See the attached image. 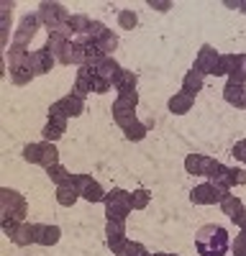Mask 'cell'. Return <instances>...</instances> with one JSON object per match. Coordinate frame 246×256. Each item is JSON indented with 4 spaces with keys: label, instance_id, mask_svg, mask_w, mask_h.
Returning a JSON list of instances; mask_svg holds the SVG:
<instances>
[{
    "label": "cell",
    "instance_id": "3957f363",
    "mask_svg": "<svg viewBox=\"0 0 246 256\" xmlns=\"http://www.w3.org/2000/svg\"><path fill=\"white\" fill-rule=\"evenodd\" d=\"M82 38L90 41V44H95V49L100 52V56H110V52L118 49V36L106 24H100V20H92L88 34L82 36Z\"/></svg>",
    "mask_w": 246,
    "mask_h": 256
},
{
    "label": "cell",
    "instance_id": "74e56055",
    "mask_svg": "<svg viewBox=\"0 0 246 256\" xmlns=\"http://www.w3.org/2000/svg\"><path fill=\"white\" fill-rule=\"evenodd\" d=\"M24 159H26L28 164H38V162H41V144H28V146L24 148Z\"/></svg>",
    "mask_w": 246,
    "mask_h": 256
},
{
    "label": "cell",
    "instance_id": "1f68e13d",
    "mask_svg": "<svg viewBox=\"0 0 246 256\" xmlns=\"http://www.w3.org/2000/svg\"><path fill=\"white\" fill-rule=\"evenodd\" d=\"M90 24H92V20H90L88 16H77V13H72V16L67 18V26L72 28V34H80V36H85V34H88Z\"/></svg>",
    "mask_w": 246,
    "mask_h": 256
},
{
    "label": "cell",
    "instance_id": "6da1fadb",
    "mask_svg": "<svg viewBox=\"0 0 246 256\" xmlns=\"http://www.w3.org/2000/svg\"><path fill=\"white\" fill-rule=\"evenodd\" d=\"M195 248H198L200 256H226L231 248L228 230L223 226H216V223L202 226L195 236Z\"/></svg>",
    "mask_w": 246,
    "mask_h": 256
},
{
    "label": "cell",
    "instance_id": "44dd1931",
    "mask_svg": "<svg viewBox=\"0 0 246 256\" xmlns=\"http://www.w3.org/2000/svg\"><path fill=\"white\" fill-rule=\"evenodd\" d=\"M64 131H67V118H59V116H49V120H46V126H44V141H56V138H62L64 136Z\"/></svg>",
    "mask_w": 246,
    "mask_h": 256
},
{
    "label": "cell",
    "instance_id": "b9f144b4",
    "mask_svg": "<svg viewBox=\"0 0 246 256\" xmlns=\"http://www.w3.org/2000/svg\"><path fill=\"white\" fill-rule=\"evenodd\" d=\"M72 182H74V187H77V192H80V198H82V192H85V187L92 182V177H90V174H74Z\"/></svg>",
    "mask_w": 246,
    "mask_h": 256
},
{
    "label": "cell",
    "instance_id": "7bdbcfd3",
    "mask_svg": "<svg viewBox=\"0 0 246 256\" xmlns=\"http://www.w3.org/2000/svg\"><path fill=\"white\" fill-rule=\"evenodd\" d=\"M231 154H234L241 164H246V138H241V141L234 144V152H231Z\"/></svg>",
    "mask_w": 246,
    "mask_h": 256
},
{
    "label": "cell",
    "instance_id": "8992f818",
    "mask_svg": "<svg viewBox=\"0 0 246 256\" xmlns=\"http://www.w3.org/2000/svg\"><path fill=\"white\" fill-rule=\"evenodd\" d=\"M82 113H85V100L77 98V95H72V92L49 105V116H59V118H67V120H70V118H77V116H82Z\"/></svg>",
    "mask_w": 246,
    "mask_h": 256
},
{
    "label": "cell",
    "instance_id": "484cf974",
    "mask_svg": "<svg viewBox=\"0 0 246 256\" xmlns=\"http://www.w3.org/2000/svg\"><path fill=\"white\" fill-rule=\"evenodd\" d=\"M208 156L202 154H188L184 159V169H188V174H195V177H205V169H208Z\"/></svg>",
    "mask_w": 246,
    "mask_h": 256
},
{
    "label": "cell",
    "instance_id": "4dcf8cb0",
    "mask_svg": "<svg viewBox=\"0 0 246 256\" xmlns=\"http://www.w3.org/2000/svg\"><path fill=\"white\" fill-rule=\"evenodd\" d=\"M116 256H152V254L146 251V246H144V244H138V241H128V238H126V241L118 246Z\"/></svg>",
    "mask_w": 246,
    "mask_h": 256
},
{
    "label": "cell",
    "instance_id": "e0dca14e",
    "mask_svg": "<svg viewBox=\"0 0 246 256\" xmlns=\"http://www.w3.org/2000/svg\"><path fill=\"white\" fill-rule=\"evenodd\" d=\"M54 64H56V59H54V54H52L46 46L31 52V70H34V74H46V72H52Z\"/></svg>",
    "mask_w": 246,
    "mask_h": 256
},
{
    "label": "cell",
    "instance_id": "ba28073f",
    "mask_svg": "<svg viewBox=\"0 0 246 256\" xmlns=\"http://www.w3.org/2000/svg\"><path fill=\"white\" fill-rule=\"evenodd\" d=\"M46 49L54 54L56 64H74V59H72V54H74V41H70V38H64V36L49 34Z\"/></svg>",
    "mask_w": 246,
    "mask_h": 256
},
{
    "label": "cell",
    "instance_id": "4fadbf2b",
    "mask_svg": "<svg viewBox=\"0 0 246 256\" xmlns=\"http://www.w3.org/2000/svg\"><path fill=\"white\" fill-rule=\"evenodd\" d=\"M6 59H8V72L31 70V52L26 46H20V44H10V49L6 52Z\"/></svg>",
    "mask_w": 246,
    "mask_h": 256
},
{
    "label": "cell",
    "instance_id": "f35d334b",
    "mask_svg": "<svg viewBox=\"0 0 246 256\" xmlns=\"http://www.w3.org/2000/svg\"><path fill=\"white\" fill-rule=\"evenodd\" d=\"M231 254L234 256H246V233H238V236L231 241Z\"/></svg>",
    "mask_w": 246,
    "mask_h": 256
},
{
    "label": "cell",
    "instance_id": "cb8c5ba5",
    "mask_svg": "<svg viewBox=\"0 0 246 256\" xmlns=\"http://www.w3.org/2000/svg\"><path fill=\"white\" fill-rule=\"evenodd\" d=\"M120 70H123V67H120V64H118L113 56H102V59L95 64V74H98V77H106L108 82H113L116 74H118Z\"/></svg>",
    "mask_w": 246,
    "mask_h": 256
},
{
    "label": "cell",
    "instance_id": "7dc6e473",
    "mask_svg": "<svg viewBox=\"0 0 246 256\" xmlns=\"http://www.w3.org/2000/svg\"><path fill=\"white\" fill-rule=\"evenodd\" d=\"M152 256H177V254H152Z\"/></svg>",
    "mask_w": 246,
    "mask_h": 256
},
{
    "label": "cell",
    "instance_id": "f6af8a7d",
    "mask_svg": "<svg viewBox=\"0 0 246 256\" xmlns=\"http://www.w3.org/2000/svg\"><path fill=\"white\" fill-rule=\"evenodd\" d=\"M149 6H152V8H159V10H170V8H172V3H156V0H152Z\"/></svg>",
    "mask_w": 246,
    "mask_h": 256
},
{
    "label": "cell",
    "instance_id": "603a6c76",
    "mask_svg": "<svg viewBox=\"0 0 246 256\" xmlns=\"http://www.w3.org/2000/svg\"><path fill=\"white\" fill-rule=\"evenodd\" d=\"M72 177H74V174H72ZM77 200H80V192H77V187H74L72 180L56 187V202H59L62 208H72Z\"/></svg>",
    "mask_w": 246,
    "mask_h": 256
},
{
    "label": "cell",
    "instance_id": "52a82bcc",
    "mask_svg": "<svg viewBox=\"0 0 246 256\" xmlns=\"http://www.w3.org/2000/svg\"><path fill=\"white\" fill-rule=\"evenodd\" d=\"M36 16H38L41 24L52 31V28H56V26H62V24H67V18H70L72 13H67V8L62 6V3H41Z\"/></svg>",
    "mask_w": 246,
    "mask_h": 256
},
{
    "label": "cell",
    "instance_id": "30bf717a",
    "mask_svg": "<svg viewBox=\"0 0 246 256\" xmlns=\"http://www.w3.org/2000/svg\"><path fill=\"white\" fill-rule=\"evenodd\" d=\"M72 59H74L77 67H90V70H95V64H98L102 56H100V52L95 49V44H90V41H85V38H80V41H74V54H72Z\"/></svg>",
    "mask_w": 246,
    "mask_h": 256
},
{
    "label": "cell",
    "instance_id": "7a4b0ae2",
    "mask_svg": "<svg viewBox=\"0 0 246 256\" xmlns=\"http://www.w3.org/2000/svg\"><path fill=\"white\" fill-rule=\"evenodd\" d=\"M0 208H3V223H24L26 220V212H28V205L24 200V195L10 187H3L0 190Z\"/></svg>",
    "mask_w": 246,
    "mask_h": 256
},
{
    "label": "cell",
    "instance_id": "f546056e",
    "mask_svg": "<svg viewBox=\"0 0 246 256\" xmlns=\"http://www.w3.org/2000/svg\"><path fill=\"white\" fill-rule=\"evenodd\" d=\"M202 90V74L200 72H195V70H190L188 74L182 77V92H188V95H198Z\"/></svg>",
    "mask_w": 246,
    "mask_h": 256
},
{
    "label": "cell",
    "instance_id": "e575fe53",
    "mask_svg": "<svg viewBox=\"0 0 246 256\" xmlns=\"http://www.w3.org/2000/svg\"><path fill=\"white\" fill-rule=\"evenodd\" d=\"M149 200H152V195L146 190H136V192H131V210H144L149 205Z\"/></svg>",
    "mask_w": 246,
    "mask_h": 256
},
{
    "label": "cell",
    "instance_id": "ffe728a7",
    "mask_svg": "<svg viewBox=\"0 0 246 256\" xmlns=\"http://www.w3.org/2000/svg\"><path fill=\"white\" fill-rule=\"evenodd\" d=\"M220 210L231 218L234 226H241V223L246 220V208H244L241 198H236V195H231L228 200H223V202H220Z\"/></svg>",
    "mask_w": 246,
    "mask_h": 256
},
{
    "label": "cell",
    "instance_id": "277c9868",
    "mask_svg": "<svg viewBox=\"0 0 246 256\" xmlns=\"http://www.w3.org/2000/svg\"><path fill=\"white\" fill-rule=\"evenodd\" d=\"M131 212V192L126 190H110L106 195V220H116V223H126Z\"/></svg>",
    "mask_w": 246,
    "mask_h": 256
},
{
    "label": "cell",
    "instance_id": "d6a6232c",
    "mask_svg": "<svg viewBox=\"0 0 246 256\" xmlns=\"http://www.w3.org/2000/svg\"><path fill=\"white\" fill-rule=\"evenodd\" d=\"M106 195H108V192L106 190H102L95 180L85 187V192H82V198H85L88 202H106Z\"/></svg>",
    "mask_w": 246,
    "mask_h": 256
},
{
    "label": "cell",
    "instance_id": "ee69618b",
    "mask_svg": "<svg viewBox=\"0 0 246 256\" xmlns=\"http://www.w3.org/2000/svg\"><path fill=\"white\" fill-rule=\"evenodd\" d=\"M228 82H231V84H244V82H246V72H236V74H231Z\"/></svg>",
    "mask_w": 246,
    "mask_h": 256
},
{
    "label": "cell",
    "instance_id": "ab89813d",
    "mask_svg": "<svg viewBox=\"0 0 246 256\" xmlns=\"http://www.w3.org/2000/svg\"><path fill=\"white\" fill-rule=\"evenodd\" d=\"M113 88V82H108L106 77H98L95 74V80H92V92H100V95H106L108 90Z\"/></svg>",
    "mask_w": 246,
    "mask_h": 256
},
{
    "label": "cell",
    "instance_id": "c3c4849f",
    "mask_svg": "<svg viewBox=\"0 0 246 256\" xmlns=\"http://www.w3.org/2000/svg\"><path fill=\"white\" fill-rule=\"evenodd\" d=\"M238 228H241V233H246V220H244V223H241Z\"/></svg>",
    "mask_w": 246,
    "mask_h": 256
},
{
    "label": "cell",
    "instance_id": "8d00e7d4",
    "mask_svg": "<svg viewBox=\"0 0 246 256\" xmlns=\"http://www.w3.org/2000/svg\"><path fill=\"white\" fill-rule=\"evenodd\" d=\"M146 131H149V126L138 120L136 126H131L128 131H123V134H126V138H128V141H141L144 136H146Z\"/></svg>",
    "mask_w": 246,
    "mask_h": 256
},
{
    "label": "cell",
    "instance_id": "83f0119b",
    "mask_svg": "<svg viewBox=\"0 0 246 256\" xmlns=\"http://www.w3.org/2000/svg\"><path fill=\"white\" fill-rule=\"evenodd\" d=\"M136 82H138L136 72L120 70V72L116 74V80H113V88H116L118 92H126V90H136Z\"/></svg>",
    "mask_w": 246,
    "mask_h": 256
},
{
    "label": "cell",
    "instance_id": "f1b7e54d",
    "mask_svg": "<svg viewBox=\"0 0 246 256\" xmlns=\"http://www.w3.org/2000/svg\"><path fill=\"white\" fill-rule=\"evenodd\" d=\"M44 169H52L59 164V152L52 141H41V162H38Z\"/></svg>",
    "mask_w": 246,
    "mask_h": 256
},
{
    "label": "cell",
    "instance_id": "7402d4cb",
    "mask_svg": "<svg viewBox=\"0 0 246 256\" xmlns=\"http://www.w3.org/2000/svg\"><path fill=\"white\" fill-rule=\"evenodd\" d=\"M223 98H226V102H228V105H234V108H246V88H244V84L226 82Z\"/></svg>",
    "mask_w": 246,
    "mask_h": 256
},
{
    "label": "cell",
    "instance_id": "4316f807",
    "mask_svg": "<svg viewBox=\"0 0 246 256\" xmlns=\"http://www.w3.org/2000/svg\"><path fill=\"white\" fill-rule=\"evenodd\" d=\"M218 184H223V187H238V184H246V172L244 169H238V166H226V172H223V177H220V182Z\"/></svg>",
    "mask_w": 246,
    "mask_h": 256
},
{
    "label": "cell",
    "instance_id": "d590c367",
    "mask_svg": "<svg viewBox=\"0 0 246 256\" xmlns=\"http://www.w3.org/2000/svg\"><path fill=\"white\" fill-rule=\"evenodd\" d=\"M136 24H138V18H136V13L134 10H120L118 13V26L120 28H126V31H131V28H136Z\"/></svg>",
    "mask_w": 246,
    "mask_h": 256
},
{
    "label": "cell",
    "instance_id": "2e32d148",
    "mask_svg": "<svg viewBox=\"0 0 246 256\" xmlns=\"http://www.w3.org/2000/svg\"><path fill=\"white\" fill-rule=\"evenodd\" d=\"M236 72H246V56L244 54H220L216 77H231Z\"/></svg>",
    "mask_w": 246,
    "mask_h": 256
},
{
    "label": "cell",
    "instance_id": "60d3db41",
    "mask_svg": "<svg viewBox=\"0 0 246 256\" xmlns=\"http://www.w3.org/2000/svg\"><path fill=\"white\" fill-rule=\"evenodd\" d=\"M118 100H120V102H126V105H131V108H136V105H138V92H136V90L118 92Z\"/></svg>",
    "mask_w": 246,
    "mask_h": 256
},
{
    "label": "cell",
    "instance_id": "5b68a950",
    "mask_svg": "<svg viewBox=\"0 0 246 256\" xmlns=\"http://www.w3.org/2000/svg\"><path fill=\"white\" fill-rule=\"evenodd\" d=\"M228 198H231V190L223 187V184H213V182L198 184L190 192V200L195 205H220L223 200H228Z\"/></svg>",
    "mask_w": 246,
    "mask_h": 256
},
{
    "label": "cell",
    "instance_id": "8fae6325",
    "mask_svg": "<svg viewBox=\"0 0 246 256\" xmlns=\"http://www.w3.org/2000/svg\"><path fill=\"white\" fill-rule=\"evenodd\" d=\"M218 64H220V54L213 49V46H200V52H198V56H195V72H200V74H213L216 77V72H218Z\"/></svg>",
    "mask_w": 246,
    "mask_h": 256
},
{
    "label": "cell",
    "instance_id": "836d02e7",
    "mask_svg": "<svg viewBox=\"0 0 246 256\" xmlns=\"http://www.w3.org/2000/svg\"><path fill=\"white\" fill-rule=\"evenodd\" d=\"M46 174H49V180L59 187V184H64V182H70L72 180V174L67 172V169L64 166H62V164H56V166H52V169H46Z\"/></svg>",
    "mask_w": 246,
    "mask_h": 256
},
{
    "label": "cell",
    "instance_id": "d4e9b609",
    "mask_svg": "<svg viewBox=\"0 0 246 256\" xmlns=\"http://www.w3.org/2000/svg\"><path fill=\"white\" fill-rule=\"evenodd\" d=\"M192 102H195L192 95H188V92H177V95L170 98V113H174V116H184V113L192 108Z\"/></svg>",
    "mask_w": 246,
    "mask_h": 256
},
{
    "label": "cell",
    "instance_id": "9a60e30c",
    "mask_svg": "<svg viewBox=\"0 0 246 256\" xmlns=\"http://www.w3.org/2000/svg\"><path fill=\"white\" fill-rule=\"evenodd\" d=\"M59 238H62L59 226L34 223V244H38V246H54V244H59Z\"/></svg>",
    "mask_w": 246,
    "mask_h": 256
},
{
    "label": "cell",
    "instance_id": "bcb514c9",
    "mask_svg": "<svg viewBox=\"0 0 246 256\" xmlns=\"http://www.w3.org/2000/svg\"><path fill=\"white\" fill-rule=\"evenodd\" d=\"M241 13H246V0H241Z\"/></svg>",
    "mask_w": 246,
    "mask_h": 256
},
{
    "label": "cell",
    "instance_id": "7c38bea8",
    "mask_svg": "<svg viewBox=\"0 0 246 256\" xmlns=\"http://www.w3.org/2000/svg\"><path fill=\"white\" fill-rule=\"evenodd\" d=\"M3 233L16 246H31L34 244V223H3Z\"/></svg>",
    "mask_w": 246,
    "mask_h": 256
},
{
    "label": "cell",
    "instance_id": "5bb4252c",
    "mask_svg": "<svg viewBox=\"0 0 246 256\" xmlns=\"http://www.w3.org/2000/svg\"><path fill=\"white\" fill-rule=\"evenodd\" d=\"M110 113H113V120L118 123L120 131H128L131 126L138 123V118H136V108H131V105H126V102H120L118 98H116V102H113Z\"/></svg>",
    "mask_w": 246,
    "mask_h": 256
},
{
    "label": "cell",
    "instance_id": "ac0fdd59",
    "mask_svg": "<svg viewBox=\"0 0 246 256\" xmlns=\"http://www.w3.org/2000/svg\"><path fill=\"white\" fill-rule=\"evenodd\" d=\"M92 80H95V70L90 67H80L77 70V77H74V88H72V95L85 100L88 92H92Z\"/></svg>",
    "mask_w": 246,
    "mask_h": 256
},
{
    "label": "cell",
    "instance_id": "9c48e42d",
    "mask_svg": "<svg viewBox=\"0 0 246 256\" xmlns=\"http://www.w3.org/2000/svg\"><path fill=\"white\" fill-rule=\"evenodd\" d=\"M41 28V20L36 13H26L24 18L18 20L16 26V36H13V44H20V46H28V41L36 36V31Z\"/></svg>",
    "mask_w": 246,
    "mask_h": 256
},
{
    "label": "cell",
    "instance_id": "d6986e66",
    "mask_svg": "<svg viewBox=\"0 0 246 256\" xmlns=\"http://www.w3.org/2000/svg\"><path fill=\"white\" fill-rule=\"evenodd\" d=\"M123 241H126V223L106 220V244H108V248L116 254Z\"/></svg>",
    "mask_w": 246,
    "mask_h": 256
}]
</instances>
